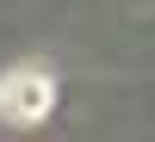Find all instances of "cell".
<instances>
[{
  "label": "cell",
  "mask_w": 155,
  "mask_h": 142,
  "mask_svg": "<svg viewBox=\"0 0 155 142\" xmlns=\"http://www.w3.org/2000/svg\"><path fill=\"white\" fill-rule=\"evenodd\" d=\"M50 105H56V80H50L44 68H19V74L0 80V118L37 124V118H50Z\"/></svg>",
  "instance_id": "obj_1"
}]
</instances>
